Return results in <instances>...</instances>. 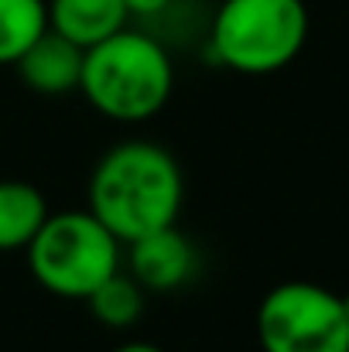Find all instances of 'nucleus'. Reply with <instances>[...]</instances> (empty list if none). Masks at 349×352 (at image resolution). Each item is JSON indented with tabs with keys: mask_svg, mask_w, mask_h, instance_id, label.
Segmentation results:
<instances>
[{
	"mask_svg": "<svg viewBox=\"0 0 349 352\" xmlns=\"http://www.w3.org/2000/svg\"><path fill=\"white\" fill-rule=\"evenodd\" d=\"M185 199L178 161L151 140H123L110 147L89 178V212L120 239L175 226Z\"/></svg>",
	"mask_w": 349,
	"mask_h": 352,
	"instance_id": "obj_1",
	"label": "nucleus"
},
{
	"mask_svg": "<svg viewBox=\"0 0 349 352\" xmlns=\"http://www.w3.org/2000/svg\"><path fill=\"white\" fill-rule=\"evenodd\" d=\"M175 86L168 52L140 31L120 28L100 45L86 48L79 89L93 110L120 123L154 117Z\"/></svg>",
	"mask_w": 349,
	"mask_h": 352,
	"instance_id": "obj_2",
	"label": "nucleus"
},
{
	"mask_svg": "<svg viewBox=\"0 0 349 352\" xmlns=\"http://www.w3.org/2000/svg\"><path fill=\"white\" fill-rule=\"evenodd\" d=\"M28 267L48 294L86 301L120 270V239L89 209L48 212L28 243Z\"/></svg>",
	"mask_w": 349,
	"mask_h": 352,
	"instance_id": "obj_3",
	"label": "nucleus"
},
{
	"mask_svg": "<svg viewBox=\"0 0 349 352\" xmlns=\"http://www.w3.org/2000/svg\"><path fill=\"white\" fill-rule=\"evenodd\" d=\"M308 38L305 0H223L213 17V55L243 76H267L298 58Z\"/></svg>",
	"mask_w": 349,
	"mask_h": 352,
	"instance_id": "obj_4",
	"label": "nucleus"
},
{
	"mask_svg": "<svg viewBox=\"0 0 349 352\" xmlns=\"http://www.w3.org/2000/svg\"><path fill=\"white\" fill-rule=\"evenodd\" d=\"M257 336L264 352H349L346 301L308 280L281 284L260 301Z\"/></svg>",
	"mask_w": 349,
	"mask_h": 352,
	"instance_id": "obj_5",
	"label": "nucleus"
},
{
	"mask_svg": "<svg viewBox=\"0 0 349 352\" xmlns=\"http://www.w3.org/2000/svg\"><path fill=\"white\" fill-rule=\"evenodd\" d=\"M127 253H130V277L154 294L178 291L195 270V246L175 226L154 230L127 243Z\"/></svg>",
	"mask_w": 349,
	"mask_h": 352,
	"instance_id": "obj_6",
	"label": "nucleus"
},
{
	"mask_svg": "<svg viewBox=\"0 0 349 352\" xmlns=\"http://www.w3.org/2000/svg\"><path fill=\"white\" fill-rule=\"evenodd\" d=\"M83 55L86 48H79L76 41H69L59 31H45L17 62V76L28 89L41 93V96H62L79 89V76H83Z\"/></svg>",
	"mask_w": 349,
	"mask_h": 352,
	"instance_id": "obj_7",
	"label": "nucleus"
},
{
	"mask_svg": "<svg viewBox=\"0 0 349 352\" xmlns=\"http://www.w3.org/2000/svg\"><path fill=\"white\" fill-rule=\"evenodd\" d=\"M123 0H48V28L76 41L79 48H93L103 38L127 28Z\"/></svg>",
	"mask_w": 349,
	"mask_h": 352,
	"instance_id": "obj_8",
	"label": "nucleus"
},
{
	"mask_svg": "<svg viewBox=\"0 0 349 352\" xmlns=\"http://www.w3.org/2000/svg\"><path fill=\"white\" fill-rule=\"evenodd\" d=\"M48 219V202L31 182H0V253L28 250Z\"/></svg>",
	"mask_w": 349,
	"mask_h": 352,
	"instance_id": "obj_9",
	"label": "nucleus"
},
{
	"mask_svg": "<svg viewBox=\"0 0 349 352\" xmlns=\"http://www.w3.org/2000/svg\"><path fill=\"white\" fill-rule=\"evenodd\" d=\"M48 31V0H0V65H14Z\"/></svg>",
	"mask_w": 349,
	"mask_h": 352,
	"instance_id": "obj_10",
	"label": "nucleus"
},
{
	"mask_svg": "<svg viewBox=\"0 0 349 352\" xmlns=\"http://www.w3.org/2000/svg\"><path fill=\"white\" fill-rule=\"evenodd\" d=\"M86 305H89V311L96 315L100 325H107V329H127L144 311V287L134 277H127V274L116 270L114 277H107L86 298Z\"/></svg>",
	"mask_w": 349,
	"mask_h": 352,
	"instance_id": "obj_11",
	"label": "nucleus"
},
{
	"mask_svg": "<svg viewBox=\"0 0 349 352\" xmlns=\"http://www.w3.org/2000/svg\"><path fill=\"white\" fill-rule=\"evenodd\" d=\"M123 3H127L130 17H154V14L168 10L171 0H123Z\"/></svg>",
	"mask_w": 349,
	"mask_h": 352,
	"instance_id": "obj_12",
	"label": "nucleus"
},
{
	"mask_svg": "<svg viewBox=\"0 0 349 352\" xmlns=\"http://www.w3.org/2000/svg\"><path fill=\"white\" fill-rule=\"evenodd\" d=\"M114 352H161L158 346H151V342H130V346H120Z\"/></svg>",
	"mask_w": 349,
	"mask_h": 352,
	"instance_id": "obj_13",
	"label": "nucleus"
}]
</instances>
